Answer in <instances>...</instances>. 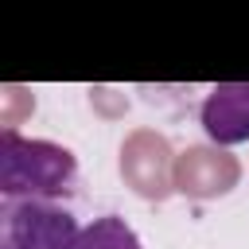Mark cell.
Here are the masks:
<instances>
[{
  "mask_svg": "<svg viewBox=\"0 0 249 249\" xmlns=\"http://www.w3.org/2000/svg\"><path fill=\"white\" fill-rule=\"evenodd\" d=\"M78 175L74 156L51 140H23L16 128L0 132V195L54 202Z\"/></svg>",
  "mask_w": 249,
  "mask_h": 249,
  "instance_id": "obj_1",
  "label": "cell"
},
{
  "mask_svg": "<svg viewBox=\"0 0 249 249\" xmlns=\"http://www.w3.org/2000/svg\"><path fill=\"white\" fill-rule=\"evenodd\" d=\"M82 226L58 202L4 198L0 206V249H74Z\"/></svg>",
  "mask_w": 249,
  "mask_h": 249,
  "instance_id": "obj_2",
  "label": "cell"
},
{
  "mask_svg": "<svg viewBox=\"0 0 249 249\" xmlns=\"http://www.w3.org/2000/svg\"><path fill=\"white\" fill-rule=\"evenodd\" d=\"M202 128L218 144L249 140V82H226L214 86L202 101Z\"/></svg>",
  "mask_w": 249,
  "mask_h": 249,
  "instance_id": "obj_3",
  "label": "cell"
},
{
  "mask_svg": "<svg viewBox=\"0 0 249 249\" xmlns=\"http://www.w3.org/2000/svg\"><path fill=\"white\" fill-rule=\"evenodd\" d=\"M74 249H140V237L124 218L105 214V218H93L89 226H82V237Z\"/></svg>",
  "mask_w": 249,
  "mask_h": 249,
  "instance_id": "obj_4",
  "label": "cell"
}]
</instances>
